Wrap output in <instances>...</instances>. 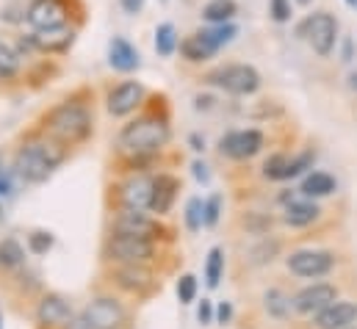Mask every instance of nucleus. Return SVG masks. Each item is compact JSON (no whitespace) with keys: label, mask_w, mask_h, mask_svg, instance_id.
<instances>
[{"label":"nucleus","mask_w":357,"mask_h":329,"mask_svg":"<svg viewBox=\"0 0 357 329\" xmlns=\"http://www.w3.org/2000/svg\"><path fill=\"white\" fill-rule=\"evenodd\" d=\"M238 14V3L236 0H208L202 6V20L208 25H222V22H233V17Z\"/></svg>","instance_id":"21"},{"label":"nucleus","mask_w":357,"mask_h":329,"mask_svg":"<svg viewBox=\"0 0 357 329\" xmlns=\"http://www.w3.org/2000/svg\"><path fill=\"white\" fill-rule=\"evenodd\" d=\"M291 299L282 293V291H268L266 293V310L268 316H274V319H285L288 313H291Z\"/></svg>","instance_id":"28"},{"label":"nucleus","mask_w":357,"mask_h":329,"mask_svg":"<svg viewBox=\"0 0 357 329\" xmlns=\"http://www.w3.org/2000/svg\"><path fill=\"white\" fill-rule=\"evenodd\" d=\"M119 6H122V11H125V14L136 17V14H142V8H144V0H119Z\"/></svg>","instance_id":"38"},{"label":"nucleus","mask_w":357,"mask_h":329,"mask_svg":"<svg viewBox=\"0 0 357 329\" xmlns=\"http://www.w3.org/2000/svg\"><path fill=\"white\" fill-rule=\"evenodd\" d=\"M108 254L119 263H144L153 257V241L150 238H136V236H114L108 241Z\"/></svg>","instance_id":"9"},{"label":"nucleus","mask_w":357,"mask_h":329,"mask_svg":"<svg viewBox=\"0 0 357 329\" xmlns=\"http://www.w3.org/2000/svg\"><path fill=\"white\" fill-rule=\"evenodd\" d=\"M296 3H299V6H310L313 0H296Z\"/></svg>","instance_id":"44"},{"label":"nucleus","mask_w":357,"mask_h":329,"mask_svg":"<svg viewBox=\"0 0 357 329\" xmlns=\"http://www.w3.org/2000/svg\"><path fill=\"white\" fill-rule=\"evenodd\" d=\"M216 316H219V321H222V324H227V321H230V316H233V307L225 302V305H219V313H216Z\"/></svg>","instance_id":"39"},{"label":"nucleus","mask_w":357,"mask_h":329,"mask_svg":"<svg viewBox=\"0 0 357 329\" xmlns=\"http://www.w3.org/2000/svg\"><path fill=\"white\" fill-rule=\"evenodd\" d=\"M178 47H180V39H178L175 25H172V22H161V25L155 28V53L164 56V59H169V56H175Z\"/></svg>","instance_id":"23"},{"label":"nucleus","mask_w":357,"mask_h":329,"mask_svg":"<svg viewBox=\"0 0 357 329\" xmlns=\"http://www.w3.org/2000/svg\"><path fill=\"white\" fill-rule=\"evenodd\" d=\"M191 169H194V177H197V180H202V183L208 180V166H205V164H199V161H197Z\"/></svg>","instance_id":"40"},{"label":"nucleus","mask_w":357,"mask_h":329,"mask_svg":"<svg viewBox=\"0 0 357 329\" xmlns=\"http://www.w3.org/2000/svg\"><path fill=\"white\" fill-rule=\"evenodd\" d=\"M0 216H3V208H0Z\"/></svg>","instance_id":"46"},{"label":"nucleus","mask_w":357,"mask_h":329,"mask_svg":"<svg viewBox=\"0 0 357 329\" xmlns=\"http://www.w3.org/2000/svg\"><path fill=\"white\" fill-rule=\"evenodd\" d=\"M178 188H180V183L172 174H158V177H155V188H153V205H150V211L167 213V211L172 208L175 197H178Z\"/></svg>","instance_id":"20"},{"label":"nucleus","mask_w":357,"mask_h":329,"mask_svg":"<svg viewBox=\"0 0 357 329\" xmlns=\"http://www.w3.org/2000/svg\"><path fill=\"white\" fill-rule=\"evenodd\" d=\"M319 205H313V202H294L291 199V205L285 208V224H291V227H307V224H313L316 219H319Z\"/></svg>","instance_id":"22"},{"label":"nucleus","mask_w":357,"mask_h":329,"mask_svg":"<svg viewBox=\"0 0 357 329\" xmlns=\"http://www.w3.org/2000/svg\"><path fill=\"white\" fill-rule=\"evenodd\" d=\"M45 133L61 144H81L91 133L89 108L78 100H67V102L56 105L45 116Z\"/></svg>","instance_id":"3"},{"label":"nucleus","mask_w":357,"mask_h":329,"mask_svg":"<svg viewBox=\"0 0 357 329\" xmlns=\"http://www.w3.org/2000/svg\"><path fill=\"white\" fill-rule=\"evenodd\" d=\"M268 14L274 17V22H288L291 20V0H268Z\"/></svg>","instance_id":"33"},{"label":"nucleus","mask_w":357,"mask_h":329,"mask_svg":"<svg viewBox=\"0 0 357 329\" xmlns=\"http://www.w3.org/2000/svg\"><path fill=\"white\" fill-rule=\"evenodd\" d=\"M11 191V183H8V177L0 171V194H8Z\"/></svg>","instance_id":"42"},{"label":"nucleus","mask_w":357,"mask_h":329,"mask_svg":"<svg viewBox=\"0 0 357 329\" xmlns=\"http://www.w3.org/2000/svg\"><path fill=\"white\" fill-rule=\"evenodd\" d=\"M172 130H169V122L164 116H139L133 119L130 125L122 128L119 139H116V150L133 161L139 158H147L153 153H158L167 141H169Z\"/></svg>","instance_id":"1"},{"label":"nucleus","mask_w":357,"mask_h":329,"mask_svg":"<svg viewBox=\"0 0 357 329\" xmlns=\"http://www.w3.org/2000/svg\"><path fill=\"white\" fill-rule=\"evenodd\" d=\"M219 205H222V199H219V197H211V199L205 202V211H202V224L213 227V224L219 222Z\"/></svg>","instance_id":"35"},{"label":"nucleus","mask_w":357,"mask_h":329,"mask_svg":"<svg viewBox=\"0 0 357 329\" xmlns=\"http://www.w3.org/2000/svg\"><path fill=\"white\" fill-rule=\"evenodd\" d=\"M219 50H222V47L208 36V31H205V28H202V31H197V33H191V36H185V39L180 42V56H183L185 61H191V64L211 61Z\"/></svg>","instance_id":"16"},{"label":"nucleus","mask_w":357,"mask_h":329,"mask_svg":"<svg viewBox=\"0 0 357 329\" xmlns=\"http://www.w3.org/2000/svg\"><path fill=\"white\" fill-rule=\"evenodd\" d=\"M285 164H288V158H285V155H274V158H268L266 164H264V174H266L268 180H282Z\"/></svg>","instance_id":"34"},{"label":"nucleus","mask_w":357,"mask_h":329,"mask_svg":"<svg viewBox=\"0 0 357 329\" xmlns=\"http://www.w3.org/2000/svg\"><path fill=\"white\" fill-rule=\"evenodd\" d=\"M197 319H199V324H211V319H213V305H211L208 299H202V305H199V310H197Z\"/></svg>","instance_id":"37"},{"label":"nucleus","mask_w":357,"mask_h":329,"mask_svg":"<svg viewBox=\"0 0 357 329\" xmlns=\"http://www.w3.org/2000/svg\"><path fill=\"white\" fill-rule=\"evenodd\" d=\"M114 230L119 236H136V238H155L161 233L158 222L144 216V211H125L116 216L114 222Z\"/></svg>","instance_id":"13"},{"label":"nucleus","mask_w":357,"mask_h":329,"mask_svg":"<svg viewBox=\"0 0 357 329\" xmlns=\"http://www.w3.org/2000/svg\"><path fill=\"white\" fill-rule=\"evenodd\" d=\"M202 211H205V205H202V199H188V205H185V227L188 230H199L202 227Z\"/></svg>","instance_id":"31"},{"label":"nucleus","mask_w":357,"mask_h":329,"mask_svg":"<svg viewBox=\"0 0 357 329\" xmlns=\"http://www.w3.org/2000/svg\"><path fill=\"white\" fill-rule=\"evenodd\" d=\"M108 64L116 72H136L139 70V50L128 39L114 36L111 45H108Z\"/></svg>","instance_id":"19"},{"label":"nucleus","mask_w":357,"mask_h":329,"mask_svg":"<svg viewBox=\"0 0 357 329\" xmlns=\"http://www.w3.org/2000/svg\"><path fill=\"white\" fill-rule=\"evenodd\" d=\"M349 86H352V89H357V72L352 75V78H349Z\"/></svg>","instance_id":"43"},{"label":"nucleus","mask_w":357,"mask_h":329,"mask_svg":"<svg viewBox=\"0 0 357 329\" xmlns=\"http://www.w3.org/2000/svg\"><path fill=\"white\" fill-rule=\"evenodd\" d=\"M22 257H25V252H22V247H20L14 238H6V241L0 244V266H3V268H17V266H22Z\"/></svg>","instance_id":"27"},{"label":"nucleus","mask_w":357,"mask_h":329,"mask_svg":"<svg viewBox=\"0 0 357 329\" xmlns=\"http://www.w3.org/2000/svg\"><path fill=\"white\" fill-rule=\"evenodd\" d=\"M219 150H222V155H227L233 161H247V158H252V155H258L264 150V133L255 130V128L233 130V133L222 136Z\"/></svg>","instance_id":"8"},{"label":"nucleus","mask_w":357,"mask_h":329,"mask_svg":"<svg viewBox=\"0 0 357 329\" xmlns=\"http://www.w3.org/2000/svg\"><path fill=\"white\" fill-rule=\"evenodd\" d=\"M344 61H352V39H344Z\"/></svg>","instance_id":"41"},{"label":"nucleus","mask_w":357,"mask_h":329,"mask_svg":"<svg viewBox=\"0 0 357 329\" xmlns=\"http://www.w3.org/2000/svg\"><path fill=\"white\" fill-rule=\"evenodd\" d=\"M355 8H357V6H355Z\"/></svg>","instance_id":"47"},{"label":"nucleus","mask_w":357,"mask_h":329,"mask_svg":"<svg viewBox=\"0 0 357 329\" xmlns=\"http://www.w3.org/2000/svg\"><path fill=\"white\" fill-rule=\"evenodd\" d=\"M153 188H155V177L136 174V177H130L119 188V199H122V205L128 211H150V205H153Z\"/></svg>","instance_id":"10"},{"label":"nucleus","mask_w":357,"mask_h":329,"mask_svg":"<svg viewBox=\"0 0 357 329\" xmlns=\"http://www.w3.org/2000/svg\"><path fill=\"white\" fill-rule=\"evenodd\" d=\"M335 299H338L335 288L319 282V285H310V288H305V291H299V293L294 296V310H296V313H305V316H316V313H321L324 307H330Z\"/></svg>","instance_id":"12"},{"label":"nucleus","mask_w":357,"mask_h":329,"mask_svg":"<svg viewBox=\"0 0 357 329\" xmlns=\"http://www.w3.org/2000/svg\"><path fill=\"white\" fill-rule=\"evenodd\" d=\"M73 42H75V31L70 25L47 28V31H33L31 33V47H36L42 53H64L67 47H73Z\"/></svg>","instance_id":"15"},{"label":"nucleus","mask_w":357,"mask_h":329,"mask_svg":"<svg viewBox=\"0 0 357 329\" xmlns=\"http://www.w3.org/2000/svg\"><path fill=\"white\" fill-rule=\"evenodd\" d=\"M73 20V0H31L25 11V22L33 31L61 28Z\"/></svg>","instance_id":"6"},{"label":"nucleus","mask_w":357,"mask_h":329,"mask_svg":"<svg viewBox=\"0 0 357 329\" xmlns=\"http://www.w3.org/2000/svg\"><path fill=\"white\" fill-rule=\"evenodd\" d=\"M335 191V180L327 174V171H313L305 177L302 183V194L305 197H327Z\"/></svg>","instance_id":"24"},{"label":"nucleus","mask_w":357,"mask_h":329,"mask_svg":"<svg viewBox=\"0 0 357 329\" xmlns=\"http://www.w3.org/2000/svg\"><path fill=\"white\" fill-rule=\"evenodd\" d=\"M84 316L91 324V329H116L125 321V310L114 299H94Z\"/></svg>","instance_id":"14"},{"label":"nucleus","mask_w":357,"mask_h":329,"mask_svg":"<svg viewBox=\"0 0 357 329\" xmlns=\"http://www.w3.org/2000/svg\"><path fill=\"white\" fill-rule=\"evenodd\" d=\"M61 161H64L61 141H56L53 136H47V139L39 136L20 147V153L14 158V169L25 183H45Z\"/></svg>","instance_id":"2"},{"label":"nucleus","mask_w":357,"mask_h":329,"mask_svg":"<svg viewBox=\"0 0 357 329\" xmlns=\"http://www.w3.org/2000/svg\"><path fill=\"white\" fill-rule=\"evenodd\" d=\"M36 319H39V324H45V327H64V324H70V319H73V307H70L67 299H61V296L53 293V296H45V299L39 302Z\"/></svg>","instance_id":"18"},{"label":"nucleus","mask_w":357,"mask_h":329,"mask_svg":"<svg viewBox=\"0 0 357 329\" xmlns=\"http://www.w3.org/2000/svg\"><path fill=\"white\" fill-rule=\"evenodd\" d=\"M205 81L227 94H236V97H247V94H255L261 89V72L250 64H225L213 72L205 75Z\"/></svg>","instance_id":"4"},{"label":"nucleus","mask_w":357,"mask_h":329,"mask_svg":"<svg viewBox=\"0 0 357 329\" xmlns=\"http://www.w3.org/2000/svg\"><path fill=\"white\" fill-rule=\"evenodd\" d=\"M194 296H197V280L191 274H183L178 282V299L183 305H188V302H194Z\"/></svg>","instance_id":"32"},{"label":"nucleus","mask_w":357,"mask_h":329,"mask_svg":"<svg viewBox=\"0 0 357 329\" xmlns=\"http://www.w3.org/2000/svg\"><path fill=\"white\" fill-rule=\"evenodd\" d=\"M222 268H225L222 249H211V254H208V266H205V280H208L211 288L219 285V280H222Z\"/></svg>","instance_id":"30"},{"label":"nucleus","mask_w":357,"mask_h":329,"mask_svg":"<svg viewBox=\"0 0 357 329\" xmlns=\"http://www.w3.org/2000/svg\"><path fill=\"white\" fill-rule=\"evenodd\" d=\"M357 321V305L352 302H333L321 313H316V327L319 329H349Z\"/></svg>","instance_id":"17"},{"label":"nucleus","mask_w":357,"mask_h":329,"mask_svg":"<svg viewBox=\"0 0 357 329\" xmlns=\"http://www.w3.org/2000/svg\"><path fill=\"white\" fill-rule=\"evenodd\" d=\"M28 244H31V249H33L36 254H42V252H47V249L53 247V236H50V233H33Z\"/></svg>","instance_id":"36"},{"label":"nucleus","mask_w":357,"mask_h":329,"mask_svg":"<svg viewBox=\"0 0 357 329\" xmlns=\"http://www.w3.org/2000/svg\"><path fill=\"white\" fill-rule=\"evenodd\" d=\"M299 36L307 39V45L313 47L316 56L327 59V56H333V50L338 45V20L330 11H313L299 25Z\"/></svg>","instance_id":"5"},{"label":"nucleus","mask_w":357,"mask_h":329,"mask_svg":"<svg viewBox=\"0 0 357 329\" xmlns=\"http://www.w3.org/2000/svg\"><path fill=\"white\" fill-rule=\"evenodd\" d=\"M116 282L128 291H144L150 285V274L144 268H136V263H130V266L116 271Z\"/></svg>","instance_id":"26"},{"label":"nucleus","mask_w":357,"mask_h":329,"mask_svg":"<svg viewBox=\"0 0 357 329\" xmlns=\"http://www.w3.org/2000/svg\"><path fill=\"white\" fill-rule=\"evenodd\" d=\"M347 3H349V6H352V8H355V6H357V0H347Z\"/></svg>","instance_id":"45"},{"label":"nucleus","mask_w":357,"mask_h":329,"mask_svg":"<svg viewBox=\"0 0 357 329\" xmlns=\"http://www.w3.org/2000/svg\"><path fill=\"white\" fill-rule=\"evenodd\" d=\"M20 67H22L20 50H17L11 42L0 39V78H3V81H6V78H14V75L20 72Z\"/></svg>","instance_id":"25"},{"label":"nucleus","mask_w":357,"mask_h":329,"mask_svg":"<svg viewBox=\"0 0 357 329\" xmlns=\"http://www.w3.org/2000/svg\"><path fill=\"white\" fill-rule=\"evenodd\" d=\"M285 263H288L291 274L316 280V277H324V274L333 271L335 257H333V252H324V249H299V252H294Z\"/></svg>","instance_id":"7"},{"label":"nucleus","mask_w":357,"mask_h":329,"mask_svg":"<svg viewBox=\"0 0 357 329\" xmlns=\"http://www.w3.org/2000/svg\"><path fill=\"white\" fill-rule=\"evenodd\" d=\"M316 161V155H313V150H305V153H299L296 158H288V164H285V171H282V180H291V177H299L305 169H310Z\"/></svg>","instance_id":"29"},{"label":"nucleus","mask_w":357,"mask_h":329,"mask_svg":"<svg viewBox=\"0 0 357 329\" xmlns=\"http://www.w3.org/2000/svg\"><path fill=\"white\" fill-rule=\"evenodd\" d=\"M144 100V86L136 81H125L108 91V114L111 116H128L133 114Z\"/></svg>","instance_id":"11"}]
</instances>
